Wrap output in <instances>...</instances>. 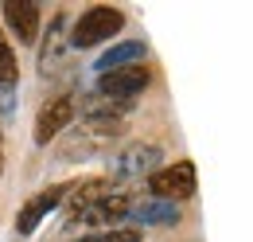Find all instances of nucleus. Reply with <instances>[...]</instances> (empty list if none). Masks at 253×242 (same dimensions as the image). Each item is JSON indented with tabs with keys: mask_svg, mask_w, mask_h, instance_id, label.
I'll use <instances>...</instances> for the list:
<instances>
[{
	"mask_svg": "<svg viewBox=\"0 0 253 242\" xmlns=\"http://www.w3.org/2000/svg\"><path fill=\"white\" fill-rule=\"evenodd\" d=\"M121 24H125V12H121V8H113V4H94V8H86V12L78 16L70 43H74V47H97V43L113 39V35L121 31Z\"/></svg>",
	"mask_w": 253,
	"mask_h": 242,
	"instance_id": "1",
	"label": "nucleus"
},
{
	"mask_svg": "<svg viewBox=\"0 0 253 242\" xmlns=\"http://www.w3.org/2000/svg\"><path fill=\"white\" fill-rule=\"evenodd\" d=\"M195 164L191 160H179V164H164L148 176V191L152 199H164V203H183L195 195Z\"/></svg>",
	"mask_w": 253,
	"mask_h": 242,
	"instance_id": "2",
	"label": "nucleus"
},
{
	"mask_svg": "<svg viewBox=\"0 0 253 242\" xmlns=\"http://www.w3.org/2000/svg\"><path fill=\"white\" fill-rule=\"evenodd\" d=\"M148 82H152V70H148L144 62H132V66H121V70L101 74V78H97V94L109 98V102H128V106H132V98L148 90Z\"/></svg>",
	"mask_w": 253,
	"mask_h": 242,
	"instance_id": "3",
	"label": "nucleus"
},
{
	"mask_svg": "<svg viewBox=\"0 0 253 242\" xmlns=\"http://www.w3.org/2000/svg\"><path fill=\"white\" fill-rule=\"evenodd\" d=\"M156 164H164V149L152 145V141H136V145H128V149L117 152V160H113V172L105 176V180H136V176H152L156 172Z\"/></svg>",
	"mask_w": 253,
	"mask_h": 242,
	"instance_id": "4",
	"label": "nucleus"
},
{
	"mask_svg": "<svg viewBox=\"0 0 253 242\" xmlns=\"http://www.w3.org/2000/svg\"><path fill=\"white\" fill-rule=\"evenodd\" d=\"M66 191H70V183H51V187H43V191H35V195H28V203L16 211V231L20 235H32L35 227L47 219V215L55 211V207H63Z\"/></svg>",
	"mask_w": 253,
	"mask_h": 242,
	"instance_id": "5",
	"label": "nucleus"
},
{
	"mask_svg": "<svg viewBox=\"0 0 253 242\" xmlns=\"http://www.w3.org/2000/svg\"><path fill=\"white\" fill-rule=\"evenodd\" d=\"M74 121V98L70 94H55L51 102H43V110L35 114V145H51L66 125Z\"/></svg>",
	"mask_w": 253,
	"mask_h": 242,
	"instance_id": "6",
	"label": "nucleus"
},
{
	"mask_svg": "<svg viewBox=\"0 0 253 242\" xmlns=\"http://www.w3.org/2000/svg\"><path fill=\"white\" fill-rule=\"evenodd\" d=\"M132 203H136V199H132L128 191H113V195L97 199L94 207H86L78 219H70L66 227H105V231H113V227L132 211Z\"/></svg>",
	"mask_w": 253,
	"mask_h": 242,
	"instance_id": "7",
	"label": "nucleus"
},
{
	"mask_svg": "<svg viewBox=\"0 0 253 242\" xmlns=\"http://www.w3.org/2000/svg\"><path fill=\"white\" fill-rule=\"evenodd\" d=\"M132 110L128 102H109V98H90L86 106H82V118H86V125L94 129V133H101V137H109V133H121V125H125V114Z\"/></svg>",
	"mask_w": 253,
	"mask_h": 242,
	"instance_id": "8",
	"label": "nucleus"
},
{
	"mask_svg": "<svg viewBox=\"0 0 253 242\" xmlns=\"http://www.w3.org/2000/svg\"><path fill=\"white\" fill-rule=\"evenodd\" d=\"M4 20L24 47H32L39 39V4L35 0H4Z\"/></svg>",
	"mask_w": 253,
	"mask_h": 242,
	"instance_id": "9",
	"label": "nucleus"
},
{
	"mask_svg": "<svg viewBox=\"0 0 253 242\" xmlns=\"http://www.w3.org/2000/svg\"><path fill=\"white\" fill-rule=\"evenodd\" d=\"M105 195H113V183L105 180V176H86V180H78L70 191H66V223L70 219H78V215L86 211V207H94L97 199H105Z\"/></svg>",
	"mask_w": 253,
	"mask_h": 242,
	"instance_id": "10",
	"label": "nucleus"
},
{
	"mask_svg": "<svg viewBox=\"0 0 253 242\" xmlns=\"http://www.w3.org/2000/svg\"><path fill=\"white\" fill-rule=\"evenodd\" d=\"M179 203H164V199H144V203H132L128 219L136 223V231L144 227H175L179 223Z\"/></svg>",
	"mask_w": 253,
	"mask_h": 242,
	"instance_id": "11",
	"label": "nucleus"
},
{
	"mask_svg": "<svg viewBox=\"0 0 253 242\" xmlns=\"http://www.w3.org/2000/svg\"><path fill=\"white\" fill-rule=\"evenodd\" d=\"M144 39H125V43H113L101 59L94 62V70L97 74H109V70H121V66H132V62H140L144 59Z\"/></svg>",
	"mask_w": 253,
	"mask_h": 242,
	"instance_id": "12",
	"label": "nucleus"
},
{
	"mask_svg": "<svg viewBox=\"0 0 253 242\" xmlns=\"http://www.w3.org/2000/svg\"><path fill=\"white\" fill-rule=\"evenodd\" d=\"M16 78H20L16 51H12V43H8V39H4V31H0V90H12V86H16Z\"/></svg>",
	"mask_w": 253,
	"mask_h": 242,
	"instance_id": "13",
	"label": "nucleus"
},
{
	"mask_svg": "<svg viewBox=\"0 0 253 242\" xmlns=\"http://www.w3.org/2000/svg\"><path fill=\"white\" fill-rule=\"evenodd\" d=\"M59 39H63V16H55L51 20V31H47V47L39 51V70L47 74V66L59 59Z\"/></svg>",
	"mask_w": 253,
	"mask_h": 242,
	"instance_id": "14",
	"label": "nucleus"
},
{
	"mask_svg": "<svg viewBox=\"0 0 253 242\" xmlns=\"http://www.w3.org/2000/svg\"><path fill=\"white\" fill-rule=\"evenodd\" d=\"M144 231L136 227H113V231H97V235H86V239H74V242H140Z\"/></svg>",
	"mask_w": 253,
	"mask_h": 242,
	"instance_id": "15",
	"label": "nucleus"
},
{
	"mask_svg": "<svg viewBox=\"0 0 253 242\" xmlns=\"http://www.w3.org/2000/svg\"><path fill=\"white\" fill-rule=\"evenodd\" d=\"M0 172H4V125H0Z\"/></svg>",
	"mask_w": 253,
	"mask_h": 242,
	"instance_id": "16",
	"label": "nucleus"
}]
</instances>
